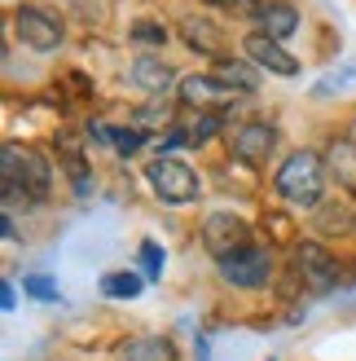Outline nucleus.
<instances>
[{
	"mask_svg": "<svg viewBox=\"0 0 356 361\" xmlns=\"http://www.w3.org/2000/svg\"><path fill=\"white\" fill-rule=\"evenodd\" d=\"M0 180H5V212H13L18 203L35 207L53 190V168L31 146H5V154H0Z\"/></svg>",
	"mask_w": 356,
	"mask_h": 361,
	"instance_id": "obj_1",
	"label": "nucleus"
},
{
	"mask_svg": "<svg viewBox=\"0 0 356 361\" xmlns=\"http://www.w3.org/2000/svg\"><path fill=\"white\" fill-rule=\"evenodd\" d=\"M273 190L281 203L291 207H304V212H317L326 203V159L317 150H295L281 159V168L273 176Z\"/></svg>",
	"mask_w": 356,
	"mask_h": 361,
	"instance_id": "obj_2",
	"label": "nucleus"
},
{
	"mask_svg": "<svg viewBox=\"0 0 356 361\" xmlns=\"http://www.w3.org/2000/svg\"><path fill=\"white\" fill-rule=\"evenodd\" d=\"M146 180L154 185V198L158 203H167V207H185L193 203V198L203 194V180L193 168H185L181 159H150V168H146Z\"/></svg>",
	"mask_w": 356,
	"mask_h": 361,
	"instance_id": "obj_3",
	"label": "nucleus"
},
{
	"mask_svg": "<svg viewBox=\"0 0 356 361\" xmlns=\"http://www.w3.org/2000/svg\"><path fill=\"white\" fill-rule=\"evenodd\" d=\"M273 269H277V260H273V251H269V247H246V251H238V256L216 260L220 282L242 286V291H260V286H269Z\"/></svg>",
	"mask_w": 356,
	"mask_h": 361,
	"instance_id": "obj_4",
	"label": "nucleus"
},
{
	"mask_svg": "<svg viewBox=\"0 0 356 361\" xmlns=\"http://www.w3.org/2000/svg\"><path fill=\"white\" fill-rule=\"evenodd\" d=\"M291 264H295V274L304 278V286L317 291V295H330L334 286H339V278H343L339 260H334L322 243H295V260Z\"/></svg>",
	"mask_w": 356,
	"mask_h": 361,
	"instance_id": "obj_5",
	"label": "nucleus"
},
{
	"mask_svg": "<svg viewBox=\"0 0 356 361\" xmlns=\"http://www.w3.org/2000/svg\"><path fill=\"white\" fill-rule=\"evenodd\" d=\"M203 247H207V256H216V260L238 256V251L251 247V225L234 212H211L207 225H203Z\"/></svg>",
	"mask_w": 356,
	"mask_h": 361,
	"instance_id": "obj_6",
	"label": "nucleus"
},
{
	"mask_svg": "<svg viewBox=\"0 0 356 361\" xmlns=\"http://www.w3.org/2000/svg\"><path fill=\"white\" fill-rule=\"evenodd\" d=\"M13 31H18V40H23L27 49H35V53H53V49L62 44L58 13H44V9H35V5H18L13 9Z\"/></svg>",
	"mask_w": 356,
	"mask_h": 361,
	"instance_id": "obj_7",
	"label": "nucleus"
},
{
	"mask_svg": "<svg viewBox=\"0 0 356 361\" xmlns=\"http://www.w3.org/2000/svg\"><path fill=\"white\" fill-rule=\"evenodd\" d=\"M176 97H181L189 111H224V115H229V106L238 102V93L224 88L216 75H185L176 84Z\"/></svg>",
	"mask_w": 356,
	"mask_h": 361,
	"instance_id": "obj_8",
	"label": "nucleus"
},
{
	"mask_svg": "<svg viewBox=\"0 0 356 361\" xmlns=\"http://www.w3.org/2000/svg\"><path fill=\"white\" fill-rule=\"evenodd\" d=\"M242 53H246V62H255L260 71H269V75H299V62L281 49V40H273V35H264V31L246 35Z\"/></svg>",
	"mask_w": 356,
	"mask_h": 361,
	"instance_id": "obj_9",
	"label": "nucleus"
},
{
	"mask_svg": "<svg viewBox=\"0 0 356 361\" xmlns=\"http://www.w3.org/2000/svg\"><path fill=\"white\" fill-rule=\"evenodd\" d=\"M273 150H277V128L269 119H246L234 133V154L242 159V164H264Z\"/></svg>",
	"mask_w": 356,
	"mask_h": 361,
	"instance_id": "obj_10",
	"label": "nucleus"
},
{
	"mask_svg": "<svg viewBox=\"0 0 356 361\" xmlns=\"http://www.w3.org/2000/svg\"><path fill=\"white\" fill-rule=\"evenodd\" d=\"M181 40H185V49L203 53V58H211V62L224 58V31L211 23V18H203V13H185L181 18Z\"/></svg>",
	"mask_w": 356,
	"mask_h": 361,
	"instance_id": "obj_11",
	"label": "nucleus"
},
{
	"mask_svg": "<svg viewBox=\"0 0 356 361\" xmlns=\"http://www.w3.org/2000/svg\"><path fill=\"white\" fill-rule=\"evenodd\" d=\"M132 84L141 88V93H154V97H163L167 88L176 84V71H172L163 58H154V53H141V58L132 62Z\"/></svg>",
	"mask_w": 356,
	"mask_h": 361,
	"instance_id": "obj_12",
	"label": "nucleus"
},
{
	"mask_svg": "<svg viewBox=\"0 0 356 361\" xmlns=\"http://www.w3.org/2000/svg\"><path fill=\"white\" fill-rule=\"evenodd\" d=\"M115 361H181V348L163 335H146V339H128L119 344Z\"/></svg>",
	"mask_w": 356,
	"mask_h": 361,
	"instance_id": "obj_13",
	"label": "nucleus"
},
{
	"mask_svg": "<svg viewBox=\"0 0 356 361\" xmlns=\"http://www.w3.org/2000/svg\"><path fill=\"white\" fill-rule=\"evenodd\" d=\"M211 75H216L224 88H234L238 97H246V93H255V88H260V66L246 62V58H220Z\"/></svg>",
	"mask_w": 356,
	"mask_h": 361,
	"instance_id": "obj_14",
	"label": "nucleus"
},
{
	"mask_svg": "<svg viewBox=\"0 0 356 361\" xmlns=\"http://www.w3.org/2000/svg\"><path fill=\"white\" fill-rule=\"evenodd\" d=\"M255 31H264V35H273V40H286V35H295L299 31V9L295 5H286V0H273V5H264V13L255 18Z\"/></svg>",
	"mask_w": 356,
	"mask_h": 361,
	"instance_id": "obj_15",
	"label": "nucleus"
},
{
	"mask_svg": "<svg viewBox=\"0 0 356 361\" xmlns=\"http://www.w3.org/2000/svg\"><path fill=\"white\" fill-rule=\"evenodd\" d=\"M326 168L339 176V185L343 190H356V146L348 137H334L330 141V150H326Z\"/></svg>",
	"mask_w": 356,
	"mask_h": 361,
	"instance_id": "obj_16",
	"label": "nucleus"
},
{
	"mask_svg": "<svg viewBox=\"0 0 356 361\" xmlns=\"http://www.w3.org/2000/svg\"><path fill=\"white\" fill-rule=\"evenodd\" d=\"M352 221H356V212H348V203H339V198H330V203H322V207L312 212V229L322 233V238L352 229Z\"/></svg>",
	"mask_w": 356,
	"mask_h": 361,
	"instance_id": "obj_17",
	"label": "nucleus"
},
{
	"mask_svg": "<svg viewBox=\"0 0 356 361\" xmlns=\"http://www.w3.org/2000/svg\"><path fill=\"white\" fill-rule=\"evenodd\" d=\"M224 111H198L193 119H185V141L189 146H203V141H211L220 128H224Z\"/></svg>",
	"mask_w": 356,
	"mask_h": 361,
	"instance_id": "obj_18",
	"label": "nucleus"
},
{
	"mask_svg": "<svg viewBox=\"0 0 356 361\" xmlns=\"http://www.w3.org/2000/svg\"><path fill=\"white\" fill-rule=\"evenodd\" d=\"M101 295H110V300H136L141 295V274H128V269L106 274L101 278Z\"/></svg>",
	"mask_w": 356,
	"mask_h": 361,
	"instance_id": "obj_19",
	"label": "nucleus"
},
{
	"mask_svg": "<svg viewBox=\"0 0 356 361\" xmlns=\"http://www.w3.org/2000/svg\"><path fill=\"white\" fill-rule=\"evenodd\" d=\"M23 291H27V295H35V300H44V304L62 300L58 278H49V274H27V278H23Z\"/></svg>",
	"mask_w": 356,
	"mask_h": 361,
	"instance_id": "obj_20",
	"label": "nucleus"
},
{
	"mask_svg": "<svg viewBox=\"0 0 356 361\" xmlns=\"http://www.w3.org/2000/svg\"><path fill=\"white\" fill-rule=\"evenodd\" d=\"M356 84V66H339V71H330V75H322V84L312 88L317 97H334V93H343V88Z\"/></svg>",
	"mask_w": 356,
	"mask_h": 361,
	"instance_id": "obj_21",
	"label": "nucleus"
},
{
	"mask_svg": "<svg viewBox=\"0 0 356 361\" xmlns=\"http://www.w3.org/2000/svg\"><path fill=\"white\" fill-rule=\"evenodd\" d=\"M136 123L141 128H167V123H176V119H172L167 102H150V106H136Z\"/></svg>",
	"mask_w": 356,
	"mask_h": 361,
	"instance_id": "obj_22",
	"label": "nucleus"
},
{
	"mask_svg": "<svg viewBox=\"0 0 356 361\" xmlns=\"http://www.w3.org/2000/svg\"><path fill=\"white\" fill-rule=\"evenodd\" d=\"M128 35H132L136 44H154V49L167 44V27H163V23H132Z\"/></svg>",
	"mask_w": 356,
	"mask_h": 361,
	"instance_id": "obj_23",
	"label": "nucleus"
},
{
	"mask_svg": "<svg viewBox=\"0 0 356 361\" xmlns=\"http://www.w3.org/2000/svg\"><path fill=\"white\" fill-rule=\"evenodd\" d=\"M203 5L224 9V13H234V18H260V13H264L260 0H203Z\"/></svg>",
	"mask_w": 356,
	"mask_h": 361,
	"instance_id": "obj_24",
	"label": "nucleus"
},
{
	"mask_svg": "<svg viewBox=\"0 0 356 361\" xmlns=\"http://www.w3.org/2000/svg\"><path fill=\"white\" fill-rule=\"evenodd\" d=\"M163 247H158L154 238H146V243H141V269H146V278H158V274H163Z\"/></svg>",
	"mask_w": 356,
	"mask_h": 361,
	"instance_id": "obj_25",
	"label": "nucleus"
},
{
	"mask_svg": "<svg viewBox=\"0 0 356 361\" xmlns=\"http://www.w3.org/2000/svg\"><path fill=\"white\" fill-rule=\"evenodd\" d=\"M141 141H146V133H141V128H110V146L119 154H136Z\"/></svg>",
	"mask_w": 356,
	"mask_h": 361,
	"instance_id": "obj_26",
	"label": "nucleus"
},
{
	"mask_svg": "<svg viewBox=\"0 0 356 361\" xmlns=\"http://www.w3.org/2000/svg\"><path fill=\"white\" fill-rule=\"evenodd\" d=\"M13 304H18V295H13V282H0V309H13Z\"/></svg>",
	"mask_w": 356,
	"mask_h": 361,
	"instance_id": "obj_27",
	"label": "nucleus"
},
{
	"mask_svg": "<svg viewBox=\"0 0 356 361\" xmlns=\"http://www.w3.org/2000/svg\"><path fill=\"white\" fill-rule=\"evenodd\" d=\"M352 229H356V221H352Z\"/></svg>",
	"mask_w": 356,
	"mask_h": 361,
	"instance_id": "obj_28",
	"label": "nucleus"
},
{
	"mask_svg": "<svg viewBox=\"0 0 356 361\" xmlns=\"http://www.w3.org/2000/svg\"><path fill=\"white\" fill-rule=\"evenodd\" d=\"M269 361H273V357H269Z\"/></svg>",
	"mask_w": 356,
	"mask_h": 361,
	"instance_id": "obj_29",
	"label": "nucleus"
}]
</instances>
